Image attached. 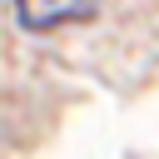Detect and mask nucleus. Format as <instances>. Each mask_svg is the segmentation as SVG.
Wrapping results in <instances>:
<instances>
[{"label": "nucleus", "mask_w": 159, "mask_h": 159, "mask_svg": "<svg viewBox=\"0 0 159 159\" xmlns=\"http://www.w3.org/2000/svg\"><path fill=\"white\" fill-rule=\"evenodd\" d=\"M15 15L25 30H60L94 15V0H15Z\"/></svg>", "instance_id": "f257e3e1"}]
</instances>
